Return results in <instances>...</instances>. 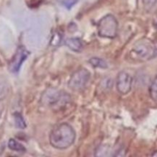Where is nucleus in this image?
I'll list each match as a JSON object with an SVG mask.
<instances>
[{"mask_svg":"<svg viewBox=\"0 0 157 157\" xmlns=\"http://www.w3.org/2000/svg\"><path fill=\"white\" fill-rule=\"evenodd\" d=\"M29 55H30V52L24 46H19L9 64V69L11 72L18 73L23 62L27 59Z\"/></svg>","mask_w":157,"mask_h":157,"instance_id":"nucleus-7","label":"nucleus"},{"mask_svg":"<svg viewBox=\"0 0 157 157\" xmlns=\"http://www.w3.org/2000/svg\"><path fill=\"white\" fill-rule=\"evenodd\" d=\"M95 155L99 156H110V155H111V153H110V148L107 147V146H101L99 148L97 149Z\"/></svg>","mask_w":157,"mask_h":157,"instance_id":"nucleus-15","label":"nucleus"},{"mask_svg":"<svg viewBox=\"0 0 157 157\" xmlns=\"http://www.w3.org/2000/svg\"><path fill=\"white\" fill-rule=\"evenodd\" d=\"M133 85V77L127 71L118 73L116 78V88L121 95H126L130 92Z\"/></svg>","mask_w":157,"mask_h":157,"instance_id":"nucleus-6","label":"nucleus"},{"mask_svg":"<svg viewBox=\"0 0 157 157\" xmlns=\"http://www.w3.org/2000/svg\"><path fill=\"white\" fill-rule=\"evenodd\" d=\"M143 3L147 12L152 13L157 11V0H143Z\"/></svg>","mask_w":157,"mask_h":157,"instance_id":"nucleus-12","label":"nucleus"},{"mask_svg":"<svg viewBox=\"0 0 157 157\" xmlns=\"http://www.w3.org/2000/svg\"><path fill=\"white\" fill-rule=\"evenodd\" d=\"M63 6L67 9H71L79 0H58Z\"/></svg>","mask_w":157,"mask_h":157,"instance_id":"nucleus-16","label":"nucleus"},{"mask_svg":"<svg viewBox=\"0 0 157 157\" xmlns=\"http://www.w3.org/2000/svg\"><path fill=\"white\" fill-rule=\"evenodd\" d=\"M8 147L12 151L18 152V153H25L26 150L25 147L22 144L14 139L9 140V143H8Z\"/></svg>","mask_w":157,"mask_h":157,"instance_id":"nucleus-9","label":"nucleus"},{"mask_svg":"<svg viewBox=\"0 0 157 157\" xmlns=\"http://www.w3.org/2000/svg\"><path fill=\"white\" fill-rule=\"evenodd\" d=\"M152 156H157V150H156V151H155L154 153L152 154Z\"/></svg>","mask_w":157,"mask_h":157,"instance_id":"nucleus-17","label":"nucleus"},{"mask_svg":"<svg viewBox=\"0 0 157 157\" xmlns=\"http://www.w3.org/2000/svg\"><path fill=\"white\" fill-rule=\"evenodd\" d=\"M71 101V97L66 92L58 89L50 88L42 94L41 98V104L46 107L53 110L61 109Z\"/></svg>","mask_w":157,"mask_h":157,"instance_id":"nucleus-3","label":"nucleus"},{"mask_svg":"<svg viewBox=\"0 0 157 157\" xmlns=\"http://www.w3.org/2000/svg\"><path fill=\"white\" fill-rule=\"evenodd\" d=\"M130 55L134 61H150L157 56V42L148 38L138 40L133 44Z\"/></svg>","mask_w":157,"mask_h":157,"instance_id":"nucleus-2","label":"nucleus"},{"mask_svg":"<svg viewBox=\"0 0 157 157\" xmlns=\"http://www.w3.org/2000/svg\"><path fill=\"white\" fill-rule=\"evenodd\" d=\"M14 119H15V125L19 129H25L26 127L25 121L23 117L19 113H15L14 114Z\"/></svg>","mask_w":157,"mask_h":157,"instance_id":"nucleus-14","label":"nucleus"},{"mask_svg":"<svg viewBox=\"0 0 157 157\" xmlns=\"http://www.w3.org/2000/svg\"><path fill=\"white\" fill-rule=\"evenodd\" d=\"M76 139V133L73 127L67 123L55 126L49 135L50 144L58 150H66L71 147Z\"/></svg>","mask_w":157,"mask_h":157,"instance_id":"nucleus-1","label":"nucleus"},{"mask_svg":"<svg viewBox=\"0 0 157 157\" xmlns=\"http://www.w3.org/2000/svg\"><path fill=\"white\" fill-rule=\"evenodd\" d=\"M90 78L91 75L87 69L80 68L72 74L67 85L73 90H81L87 86Z\"/></svg>","mask_w":157,"mask_h":157,"instance_id":"nucleus-5","label":"nucleus"},{"mask_svg":"<svg viewBox=\"0 0 157 157\" xmlns=\"http://www.w3.org/2000/svg\"><path fill=\"white\" fill-rule=\"evenodd\" d=\"M9 90V87L7 81L2 77H0V101L6 98Z\"/></svg>","mask_w":157,"mask_h":157,"instance_id":"nucleus-10","label":"nucleus"},{"mask_svg":"<svg viewBox=\"0 0 157 157\" xmlns=\"http://www.w3.org/2000/svg\"><path fill=\"white\" fill-rule=\"evenodd\" d=\"M89 63L96 68H107V63L104 61L103 58H98V57H94L89 60Z\"/></svg>","mask_w":157,"mask_h":157,"instance_id":"nucleus-11","label":"nucleus"},{"mask_svg":"<svg viewBox=\"0 0 157 157\" xmlns=\"http://www.w3.org/2000/svg\"><path fill=\"white\" fill-rule=\"evenodd\" d=\"M118 21L113 15H106L98 24V35L101 38L113 39L117 35Z\"/></svg>","mask_w":157,"mask_h":157,"instance_id":"nucleus-4","label":"nucleus"},{"mask_svg":"<svg viewBox=\"0 0 157 157\" xmlns=\"http://www.w3.org/2000/svg\"><path fill=\"white\" fill-rule=\"evenodd\" d=\"M150 94L152 99L157 101V76L155 77L154 79L151 82L150 86Z\"/></svg>","mask_w":157,"mask_h":157,"instance_id":"nucleus-13","label":"nucleus"},{"mask_svg":"<svg viewBox=\"0 0 157 157\" xmlns=\"http://www.w3.org/2000/svg\"><path fill=\"white\" fill-rule=\"evenodd\" d=\"M65 44L69 49L75 52H81L83 48V44L78 38H69L65 40Z\"/></svg>","mask_w":157,"mask_h":157,"instance_id":"nucleus-8","label":"nucleus"}]
</instances>
